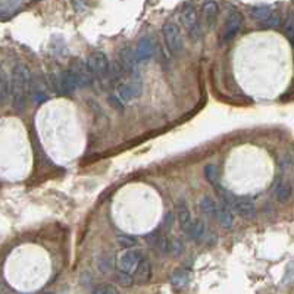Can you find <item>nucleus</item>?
<instances>
[{"instance_id":"26","label":"nucleus","mask_w":294,"mask_h":294,"mask_svg":"<svg viewBox=\"0 0 294 294\" xmlns=\"http://www.w3.org/2000/svg\"><path fill=\"white\" fill-rule=\"evenodd\" d=\"M116 243H118L119 247H122V249H134L137 246V238L136 237H131V235H118Z\"/></svg>"},{"instance_id":"23","label":"nucleus","mask_w":294,"mask_h":294,"mask_svg":"<svg viewBox=\"0 0 294 294\" xmlns=\"http://www.w3.org/2000/svg\"><path fill=\"white\" fill-rule=\"evenodd\" d=\"M115 265H116V262H115V257L112 254H103L99 259V269L103 273H111L115 268Z\"/></svg>"},{"instance_id":"28","label":"nucleus","mask_w":294,"mask_h":294,"mask_svg":"<svg viewBox=\"0 0 294 294\" xmlns=\"http://www.w3.org/2000/svg\"><path fill=\"white\" fill-rule=\"evenodd\" d=\"M182 251H184V243H182L181 240L175 238V240L169 241V253L171 254L180 256V254H182Z\"/></svg>"},{"instance_id":"31","label":"nucleus","mask_w":294,"mask_h":294,"mask_svg":"<svg viewBox=\"0 0 294 294\" xmlns=\"http://www.w3.org/2000/svg\"><path fill=\"white\" fill-rule=\"evenodd\" d=\"M109 103L115 111L118 112H124V103L116 97V96H109Z\"/></svg>"},{"instance_id":"27","label":"nucleus","mask_w":294,"mask_h":294,"mask_svg":"<svg viewBox=\"0 0 294 294\" xmlns=\"http://www.w3.org/2000/svg\"><path fill=\"white\" fill-rule=\"evenodd\" d=\"M284 34L287 36V39L291 42L294 37V20H293V14L288 15L287 21L284 23Z\"/></svg>"},{"instance_id":"35","label":"nucleus","mask_w":294,"mask_h":294,"mask_svg":"<svg viewBox=\"0 0 294 294\" xmlns=\"http://www.w3.org/2000/svg\"><path fill=\"white\" fill-rule=\"evenodd\" d=\"M103 287H105V284H100V285H97V287L93 290V293L91 294H103Z\"/></svg>"},{"instance_id":"33","label":"nucleus","mask_w":294,"mask_h":294,"mask_svg":"<svg viewBox=\"0 0 294 294\" xmlns=\"http://www.w3.org/2000/svg\"><path fill=\"white\" fill-rule=\"evenodd\" d=\"M291 166V158L290 156H284L279 160V168L281 169H288Z\"/></svg>"},{"instance_id":"13","label":"nucleus","mask_w":294,"mask_h":294,"mask_svg":"<svg viewBox=\"0 0 294 294\" xmlns=\"http://www.w3.org/2000/svg\"><path fill=\"white\" fill-rule=\"evenodd\" d=\"M133 278H134V282H137V284H146V282L150 281V278H152V265H150V262L146 257H143L140 260V263L137 265L136 271L133 272Z\"/></svg>"},{"instance_id":"30","label":"nucleus","mask_w":294,"mask_h":294,"mask_svg":"<svg viewBox=\"0 0 294 294\" xmlns=\"http://www.w3.org/2000/svg\"><path fill=\"white\" fill-rule=\"evenodd\" d=\"M163 235H160L159 234V231H153V232H150L149 235H146V241L150 244V246H153V247H158L159 241H160V238H162Z\"/></svg>"},{"instance_id":"7","label":"nucleus","mask_w":294,"mask_h":294,"mask_svg":"<svg viewBox=\"0 0 294 294\" xmlns=\"http://www.w3.org/2000/svg\"><path fill=\"white\" fill-rule=\"evenodd\" d=\"M243 25V15L237 11V9H231L225 21V28H224V34H222V40L229 42L232 40L237 33L240 31Z\"/></svg>"},{"instance_id":"29","label":"nucleus","mask_w":294,"mask_h":294,"mask_svg":"<svg viewBox=\"0 0 294 294\" xmlns=\"http://www.w3.org/2000/svg\"><path fill=\"white\" fill-rule=\"evenodd\" d=\"M279 23H281L279 17H278L276 14H273V12H272L271 17H269L266 21H263V23L260 24V25H262L263 28H272V27L275 28V27H278V25H279Z\"/></svg>"},{"instance_id":"24","label":"nucleus","mask_w":294,"mask_h":294,"mask_svg":"<svg viewBox=\"0 0 294 294\" xmlns=\"http://www.w3.org/2000/svg\"><path fill=\"white\" fill-rule=\"evenodd\" d=\"M204 177L213 187L219 184V171L215 165H207L204 168Z\"/></svg>"},{"instance_id":"19","label":"nucleus","mask_w":294,"mask_h":294,"mask_svg":"<svg viewBox=\"0 0 294 294\" xmlns=\"http://www.w3.org/2000/svg\"><path fill=\"white\" fill-rule=\"evenodd\" d=\"M199 207H200V210H202L203 215L215 219L216 209H218V203H216L212 197H209V196L202 197V200H200V203H199Z\"/></svg>"},{"instance_id":"9","label":"nucleus","mask_w":294,"mask_h":294,"mask_svg":"<svg viewBox=\"0 0 294 294\" xmlns=\"http://www.w3.org/2000/svg\"><path fill=\"white\" fill-rule=\"evenodd\" d=\"M141 91H143V86L138 81H128V83H122L118 86L116 97L122 103H128V102L137 99L141 94Z\"/></svg>"},{"instance_id":"1","label":"nucleus","mask_w":294,"mask_h":294,"mask_svg":"<svg viewBox=\"0 0 294 294\" xmlns=\"http://www.w3.org/2000/svg\"><path fill=\"white\" fill-rule=\"evenodd\" d=\"M31 81H33V75L27 65L18 64L14 67L12 78H11V103L12 108L18 112H21L27 106Z\"/></svg>"},{"instance_id":"4","label":"nucleus","mask_w":294,"mask_h":294,"mask_svg":"<svg viewBox=\"0 0 294 294\" xmlns=\"http://www.w3.org/2000/svg\"><path fill=\"white\" fill-rule=\"evenodd\" d=\"M141 259H143V251L141 250L128 249L119 254V257L116 259V266H118L119 271L133 275V272L136 271L137 265L140 263Z\"/></svg>"},{"instance_id":"15","label":"nucleus","mask_w":294,"mask_h":294,"mask_svg":"<svg viewBox=\"0 0 294 294\" xmlns=\"http://www.w3.org/2000/svg\"><path fill=\"white\" fill-rule=\"evenodd\" d=\"M215 219L221 224V225L224 226V228H231L232 224H234V215H232V212L224 206V204H219L218 203V209H216V215H215Z\"/></svg>"},{"instance_id":"10","label":"nucleus","mask_w":294,"mask_h":294,"mask_svg":"<svg viewBox=\"0 0 294 294\" xmlns=\"http://www.w3.org/2000/svg\"><path fill=\"white\" fill-rule=\"evenodd\" d=\"M218 15H219L218 3L215 0H206L203 3V6H202V20H203L206 28L212 30L215 27Z\"/></svg>"},{"instance_id":"12","label":"nucleus","mask_w":294,"mask_h":294,"mask_svg":"<svg viewBox=\"0 0 294 294\" xmlns=\"http://www.w3.org/2000/svg\"><path fill=\"white\" fill-rule=\"evenodd\" d=\"M153 53H155V45H153L152 39L150 37H141L137 43L136 52H134L136 61H138V62L147 61L153 56Z\"/></svg>"},{"instance_id":"21","label":"nucleus","mask_w":294,"mask_h":294,"mask_svg":"<svg viewBox=\"0 0 294 294\" xmlns=\"http://www.w3.org/2000/svg\"><path fill=\"white\" fill-rule=\"evenodd\" d=\"M204 222L202 219H196V221H193L191 222V225L190 228L185 231V234H187V237L188 238H191V240H200L202 237L204 235Z\"/></svg>"},{"instance_id":"5","label":"nucleus","mask_w":294,"mask_h":294,"mask_svg":"<svg viewBox=\"0 0 294 294\" xmlns=\"http://www.w3.org/2000/svg\"><path fill=\"white\" fill-rule=\"evenodd\" d=\"M87 67L90 69V72L93 74V77H106L108 72H109V61H108V56L103 53V52H91L86 61Z\"/></svg>"},{"instance_id":"17","label":"nucleus","mask_w":294,"mask_h":294,"mask_svg":"<svg viewBox=\"0 0 294 294\" xmlns=\"http://www.w3.org/2000/svg\"><path fill=\"white\" fill-rule=\"evenodd\" d=\"M11 99V80L5 72H0V105H6Z\"/></svg>"},{"instance_id":"34","label":"nucleus","mask_w":294,"mask_h":294,"mask_svg":"<svg viewBox=\"0 0 294 294\" xmlns=\"http://www.w3.org/2000/svg\"><path fill=\"white\" fill-rule=\"evenodd\" d=\"M103 294H119V291L116 290V287L112 284H105L103 287Z\"/></svg>"},{"instance_id":"11","label":"nucleus","mask_w":294,"mask_h":294,"mask_svg":"<svg viewBox=\"0 0 294 294\" xmlns=\"http://www.w3.org/2000/svg\"><path fill=\"white\" fill-rule=\"evenodd\" d=\"M58 81H59V94L68 96L77 89H80V86L77 83V78L74 77V74L69 69L58 74Z\"/></svg>"},{"instance_id":"14","label":"nucleus","mask_w":294,"mask_h":294,"mask_svg":"<svg viewBox=\"0 0 294 294\" xmlns=\"http://www.w3.org/2000/svg\"><path fill=\"white\" fill-rule=\"evenodd\" d=\"M119 65H121V68L124 72H133L134 68H136V55H134V52H131V49H124L122 52H121V55H119V62H118Z\"/></svg>"},{"instance_id":"25","label":"nucleus","mask_w":294,"mask_h":294,"mask_svg":"<svg viewBox=\"0 0 294 294\" xmlns=\"http://www.w3.org/2000/svg\"><path fill=\"white\" fill-rule=\"evenodd\" d=\"M115 281L116 284H119L121 287H131L134 284V278L131 273H127V272L118 271L115 275Z\"/></svg>"},{"instance_id":"8","label":"nucleus","mask_w":294,"mask_h":294,"mask_svg":"<svg viewBox=\"0 0 294 294\" xmlns=\"http://www.w3.org/2000/svg\"><path fill=\"white\" fill-rule=\"evenodd\" d=\"M69 71L74 74V77L77 78V83L80 87H89L93 84V74L87 67V64L81 59H77L71 64Z\"/></svg>"},{"instance_id":"22","label":"nucleus","mask_w":294,"mask_h":294,"mask_svg":"<svg viewBox=\"0 0 294 294\" xmlns=\"http://www.w3.org/2000/svg\"><path fill=\"white\" fill-rule=\"evenodd\" d=\"M171 284L175 287V288H182L188 284V272L187 271H175L171 276Z\"/></svg>"},{"instance_id":"6","label":"nucleus","mask_w":294,"mask_h":294,"mask_svg":"<svg viewBox=\"0 0 294 294\" xmlns=\"http://www.w3.org/2000/svg\"><path fill=\"white\" fill-rule=\"evenodd\" d=\"M229 210L235 212L238 216H241L244 219H251L256 215V207H254L253 202L249 197H244V196H234L231 206H229Z\"/></svg>"},{"instance_id":"2","label":"nucleus","mask_w":294,"mask_h":294,"mask_svg":"<svg viewBox=\"0 0 294 294\" xmlns=\"http://www.w3.org/2000/svg\"><path fill=\"white\" fill-rule=\"evenodd\" d=\"M162 36H163V40H165V45L168 47L169 53L177 56L180 55L184 49V42H182L181 31H180V27L175 23H165L162 27Z\"/></svg>"},{"instance_id":"16","label":"nucleus","mask_w":294,"mask_h":294,"mask_svg":"<svg viewBox=\"0 0 294 294\" xmlns=\"http://www.w3.org/2000/svg\"><path fill=\"white\" fill-rule=\"evenodd\" d=\"M177 215H178L180 226H181L182 231L185 232V231L190 228V225H191L193 219H191V213H190L187 204L184 203V202H180V203L177 204Z\"/></svg>"},{"instance_id":"32","label":"nucleus","mask_w":294,"mask_h":294,"mask_svg":"<svg viewBox=\"0 0 294 294\" xmlns=\"http://www.w3.org/2000/svg\"><path fill=\"white\" fill-rule=\"evenodd\" d=\"M172 224H174V215H172V213H168V215L165 216V221H163V228H165L166 231H169Z\"/></svg>"},{"instance_id":"36","label":"nucleus","mask_w":294,"mask_h":294,"mask_svg":"<svg viewBox=\"0 0 294 294\" xmlns=\"http://www.w3.org/2000/svg\"><path fill=\"white\" fill-rule=\"evenodd\" d=\"M34 2H40V0H34Z\"/></svg>"},{"instance_id":"3","label":"nucleus","mask_w":294,"mask_h":294,"mask_svg":"<svg viewBox=\"0 0 294 294\" xmlns=\"http://www.w3.org/2000/svg\"><path fill=\"white\" fill-rule=\"evenodd\" d=\"M181 23L184 28L187 30L190 39L193 42H197L200 39V23H199V17L197 12L194 9V6L191 3H185L181 11Z\"/></svg>"},{"instance_id":"18","label":"nucleus","mask_w":294,"mask_h":294,"mask_svg":"<svg viewBox=\"0 0 294 294\" xmlns=\"http://www.w3.org/2000/svg\"><path fill=\"white\" fill-rule=\"evenodd\" d=\"M291 185L288 184L287 181H279L276 185H275V197L278 202L281 203H285L290 196H291Z\"/></svg>"},{"instance_id":"20","label":"nucleus","mask_w":294,"mask_h":294,"mask_svg":"<svg viewBox=\"0 0 294 294\" xmlns=\"http://www.w3.org/2000/svg\"><path fill=\"white\" fill-rule=\"evenodd\" d=\"M271 14L272 9L269 6H253V8H250V17L259 24L266 21L271 17Z\"/></svg>"}]
</instances>
